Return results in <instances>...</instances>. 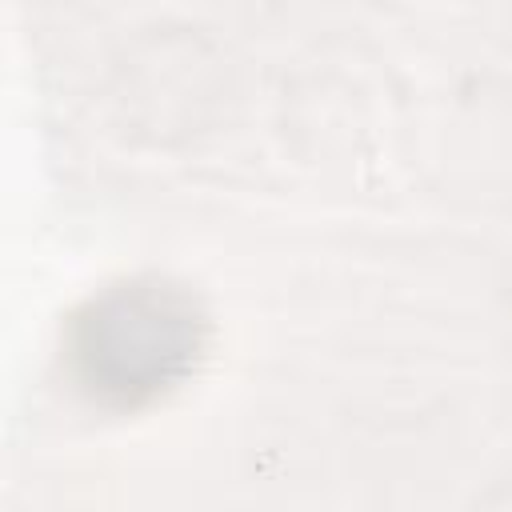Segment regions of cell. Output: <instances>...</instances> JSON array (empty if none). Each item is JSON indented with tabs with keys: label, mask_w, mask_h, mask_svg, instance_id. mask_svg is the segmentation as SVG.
Instances as JSON below:
<instances>
[{
	"label": "cell",
	"mask_w": 512,
	"mask_h": 512,
	"mask_svg": "<svg viewBox=\"0 0 512 512\" xmlns=\"http://www.w3.org/2000/svg\"><path fill=\"white\" fill-rule=\"evenodd\" d=\"M200 312L180 288L136 280L96 296L72 324L80 384L112 404L168 392L200 352Z\"/></svg>",
	"instance_id": "1"
}]
</instances>
